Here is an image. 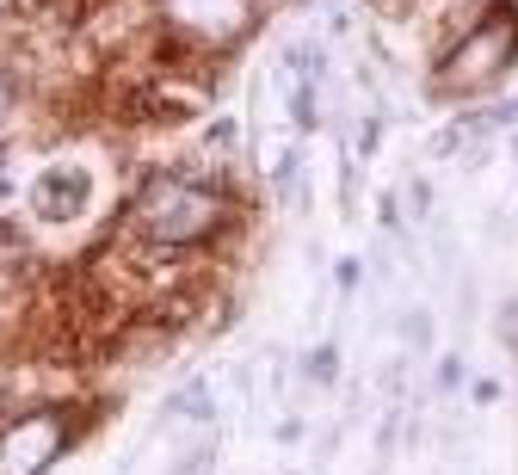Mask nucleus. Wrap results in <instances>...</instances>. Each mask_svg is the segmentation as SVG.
<instances>
[{
  "mask_svg": "<svg viewBox=\"0 0 518 475\" xmlns=\"http://www.w3.org/2000/svg\"><path fill=\"white\" fill-rule=\"evenodd\" d=\"M7 112H13V81H0V124H7Z\"/></svg>",
  "mask_w": 518,
  "mask_h": 475,
  "instance_id": "6",
  "label": "nucleus"
},
{
  "mask_svg": "<svg viewBox=\"0 0 518 475\" xmlns=\"http://www.w3.org/2000/svg\"><path fill=\"white\" fill-rule=\"evenodd\" d=\"M62 451V420L56 414H25L0 432V475H44Z\"/></svg>",
  "mask_w": 518,
  "mask_h": 475,
  "instance_id": "3",
  "label": "nucleus"
},
{
  "mask_svg": "<svg viewBox=\"0 0 518 475\" xmlns=\"http://www.w3.org/2000/svg\"><path fill=\"white\" fill-rule=\"evenodd\" d=\"M87 204V173L81 167H50L31 179V210L44 216V223H68V216H81Z\"/></svg>",
  "mask_w": 518,
  "mask_h": 475,
  "instance_id": "4",
  "label": "nucleus"
},
{
  "mask_svg": "<svg viewBox=\"0 0 518 475\" xmlns=\"http://www.w3.org/2000/svg\"><path fill=\"white\" fill-rule=\"evenodd\" d=\"M136 229L148 241L161 247H192L204 235L222 229V216H229V204H222V192L198 186V179H179V173H148V186L136 192Z\"/></svg>",
  "mask_w": 518,
  "mask_h": 475,
  "instance_id": "1",
  "label": "nucleus"
},
{
  "mask_svg": "<svg viewBox=\"0 0 518 475\" xmlns=\"http://www.w3.org/2000/svg\"><path fill=\"white\" fill-rule=\"evenodd\" d=\"M518 62V13L494 7L488 19H475V31L438 62V87L444 93H475V87H494L506 68Z\"/></svg>",
  "mask_w": 518,
  "mask_h": 475,
  "instance_id": "2",
  "label": "nucleus"
},
{
  "mask_svg": "<svg viewBox=\"0 0 518 475\" xmlns=\"http://www.w3.org/2000/svg\"><path fill=\"white\" fill-rule=\"evenodd\" d=\"M173 13L198 25H235V0H173Z\"/></svg>",
  "mask_w": 518,
  "mask_h": 475,
  "instance_id": "5",
  "label": "nucleus"
}]
</instances>
